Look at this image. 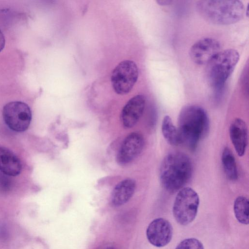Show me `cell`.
<instances>
[{
  "instance_id": "cell-1",
  "label": "cell",
  "mask_w": 249,
  "mask_h": 249,
  "mask_svg": "<svg viewBox=\"0 0 249 249\" xmlns=\"http://www.w3.org/2000/svg\"><path fill=\"white\" fill-rule=\"evenodd\" d=\"M177 128L181 144L195 150L209 129V119L206 111L196 105L184 106L178 115Z\"/></svg>"
},
{
  "instance_id": "cell-2",
  "label": "cell",
  "mask_w": 249,
  "mask_h": 249,
  "mask_svg": "<svg viewBox=\"0 0 249 249\" xmlns=\"http://www.w3.org/2000/svg\"><path fill=\"white\" fill-rule=\"evenodd\" d=\"M193 165L190 157L180 152H173L163 159L160 169V178L163 187L170 193L181 188L191 178Z\"/></svg>"
},
{
  "instance_id": "cell-3",
  "label": "cell",
  "mask_w": 249,
  "mask_h": 249,
  "mask_svg": "<svg viewBox=\"0 0 249 249\" xmlns=\"http://www.w3.org/2000/svg\"><path fill=\"white\" fill-rule=\"evenodd\" d=\"M198 13L209 22L228 25L240 21L245 13L243 2L238 0H199L196 3Z\"/></svg>"
},
{
  "instance_id": "cell-4",
  "label": "cell",
  "mask_w": 249,
  "mask_h": 249,
  "mask_svg": "<svg viewBox=\"0 0 249 249\" xmlns=\"http://www.w3.org/2000/svg\"><path fill=\"white\" fill-rule=\"evenodd\" d=\"M240 58L238 52L233 49L220 51L206 65V77L213 89L219 90L232 73Z\"/></svg>"
},
{
  "instance_id": "cell-5",
  "label": "cell",
  "mask_w": 249,
  "mask_h": 249,
  "mask_svg": "<svg viewBox=\"0 0 249 249\" xmlns=\"http://www.w3.org/2000/svg\"><path fill=\"white\" fill-rule=\"evenodd\" d=\"M199 204L197 193L192 188H181L178 193L173 207V213L177 222L185 226L195 219Z\"/></svg>"
},
{
  "instance_id": "cell-6",
  "label": "cell",
  "mask_w": 249,
  "mask_h": 249,
  "mask_svg": "<svg viewBox=\"0 0 249 249\" xmlns=\"http://www.w3.org/2000/svg\"><path fill=\"white\" fill-rule=\"evenodd\" d=\"M139 69L136 64L131 60L121 62L114 69L111 82L114 91L119 95L129 93L136 83Z\"/></svg>"
},
{
  "instance_id": "cell-7",
  "label": "cell",
  "mask_w": 249,
  "mask_h": 249,
  "mask_svg": "<svg viewBox=\"0 0 249 249\" xmlns=\"http://www.w3.org/2000/svg\"><path fill=\"white\" fill-rule=\"evenodd\" d=\"M2 116L5 124L11 130L23 132L27 130L30 125L32 112L26 103L13 101L3 107Z\"/></svg>"
},
{
  "instance_id": "cell-8",
  "label": "cell",
  "mask_w": 249,
  "mask_h": 249,
  "mask_svg": "<svg viewBox=\"0 0 249 249\" xmlns=\"http://www.w3.org/2000/svg\"><path fill=\"white\" fill-rule=\"evenodd\" d=\"M220 42L215 38L205 37L196 42L190 48L192 61L199 65H206L221 50Z\"/></svg>"
},
{
  "instance_id": "cell-9",
  "label": "cell",
  "mask_w": 249,
  "mask_h": 249,
  "mask_svg": "<svg viewBox=\"0 0 249 249\" xmlns=\"http://www.w3.org/2000/svg\"><path fill=\"white\" fill-rule=\"evenodd\" d=\"M146 234L151 244L157 247H163L171 241L173 236V228L167 220L158 218L149 224Z\"/></svg>"
},
{
  "instance_id": "cell-10",
  "label": "cell",
  "mask_w": 249,
  "mask_h": 249,
  "mask_svg": "<svg viewBox=\"0 0 249 249\" xmlns=\"http://www.w3.org/2000/svg\"><path fill=\"white\" fill-rule=\"evenodd\" d=\"M144 145L143 136L137 132L129 134L123 142L117 154V160L121 165L132 161L142 152Z\"/></svg>"
},
{
  "instance_id": "cell-11",
  "label": "cell",
  "mask_w": 249,
  "mask_h": 249,
  "mask_svg": "<svg viewBox=\"0 0 249 249\" xmlns=\"http://www.w3.org/2000/svg\"><path fill=\"white\" fill-rule=\"evenodd\" d=\"M146 99L142 94L137 95L126 103L121 112V121L126 128L133 127L142 116L145 107Z\"/></svg>"
},
{
  "instance_id": "cell-12",
  "label": "cell",
  "mask_w": 249,
  "mask_h": 249,
  "mask_svg": "<svg viewBox=\"0 0 249 249\" xmlns=\"http://www.w3.org/2000/svg\"><path fill=\"white\" fill-rule=\"evenodd\" d=\"M230 136L236 153L242 157L248 143L247 125L241 118H236L231 123L229 129Z\"/></svg>"
},
{
  "instance_id": "cell-13",
  "label": "cell",
  "mask_w": 249,
  "mask_h": 249,
  "mask_svg": "<svg viewBox=\"0 0 249 249\" xmlns=\"http://www.w3.org/2000/svg\"><path fill=\"white\" fill-rule=\"evenodd\" d=\"M22 165L19 158L10 150L0 146V171L9 177L19 175Z\"/></svg>"
},
{
  "instance_id": "cell-14",
  "label": "cell",
  "mask_w": 249,
  "mask_h": 249,
  "mask_svg": "<svg viewBox=\"0 0 249 249\" xmlns=\"http://www.w3.org/2000/svg\"><path fill=\"white\" fill-rule=\"evenodd\" d=\"M136 189L135 181L130 178L122 180L113 190L111 202L114 206H120L126 203L133 196Z\"/></svg>"
},
{
  "instance_id": "cell-15",
  "label": "cell",
  "mask_w": 249,
  "mask_h": 249,
  "mask_svg": "<svg viewBox=\"0 0 249 249\" xmlns=\"http://www.w3.org/2000/svg\"><path fill=\"white\" fill-rule=\"evenodd\" d=\"M221 161L227 177L230 180H236L238 175L235 159L232 151L227 146L222 151Z\"/></svg>"
},
{
  "instance_id": "cell-16",
  "label": "cell",
  "mask_w": 249,
  "mask_h": 249,
  "mask_svg": "<svg viewBox=\"0 0 249 249\" xmlns=\"http://www.w3.org/2000/svg\"><path fill=\"white\" fill-rule=\"evenodd\" d=\"M161 131L164 138L170 144L174 146L181 144L178 128L174 125L168 115L165 116L162 120Z\"/></svg>"
},
{
  "instance_id": "cell-17",
  "label": "cell",
  "mask_w": 249,
  "mask_h": 249,
  "mask_svg": "<svg viewBox=\"0 0 249 249\" xmlns=\"http://www.w3.org/2000/svg\"><path fill=\"white\" fill-rule=\"evenodd\" d=\"M249 206L248 199L244 196H239L234 202L233 210L237 220L244 225L249 224Z\"/></svg>"
},
{
  "instance_id": "cell-18",
  "label": "cell",
  "mask_w": 249,
  "mask_h": 249,
  "mask_svg": "<svg viewBox=\"0 0 249 249\" xmlns=\"http://www.w3.org/2000/svg\"><path fill=\"white\" fill-rule=\"evenodd\" d=\"M175 249H204L202 243L197 239L191 238L180 242Z\"/></svg>"
},
{
  "instance_id": "cell-19",
  "label": "cell",
  "mask_w": 249,
  "mask_h": 249,
  "mask_svg": "<svg viewBox=\"0 0 249 249\" xmlns=\"http://www.w3.org/2000/svg\"><path fill=\"white\" fill-rule=\"evenodd\" d=\"M7 176L2 173H0V187L3 190H7L10 187V179Z\"/></svg>"
},
{
  "instance_id": "cell-20",
  "label": "cell",
  "mask_w": 249,
  "mask_h": 249,
  "mask_svg": "<svg viewBox=\"0 0 249 249\" xmlns=\"http://www.w3.org/2000/svg\"><path fill=\"white\" fill-rule=\"evenodd\" d=\"M5 43V40L4 36L0 30V52L3 50L4 47Z\"/></svg>"
},
{
  "instance_id": "cell-21",
  "label": "cell",
  "mask_w": 249,
  "mask_h": 249,
  "mask_svg": "<svg viewBox=\"0 0 249 249\" xmlns=\"http://www.w3.org/2000/svg\"><path fill=\"white\" fill-rule=\"evenodd\" d=\"M173 1L172 0H159L157 1V2L160 5H167L172 3Z\"/></svg>"
},
{
  "instance_id": "cell-22",
  "label": "cell",
  "mask_w": 249,
  "mask_h": 249,
  "mask_svg": "<svg viewBox=\"0 0 249 249\" xmlns=\"http://www.w3.org/2000/svg\"><path fill=\"white\" fill-rule=\"evenodd\" d=\"M248 9H249V4L247 5V11H246V16L247 17H248V16H249V11H248Z\"/></svg>"
},
{
  "instance_id": "cell-23",
  "label": "cell",
  "mask_w": 249,
  "mask_h": 249,
  "mask_svg": "<svg viewBox=\"0 0 249 249\" xmlns=\"http://www.w3.org/2000/svg\"><path fill=\"white\" fill-rule=\"evenodd\" d=\"M105 249H115L113 247H108V248H107Z\"/></svg>"
}]
</instances>
